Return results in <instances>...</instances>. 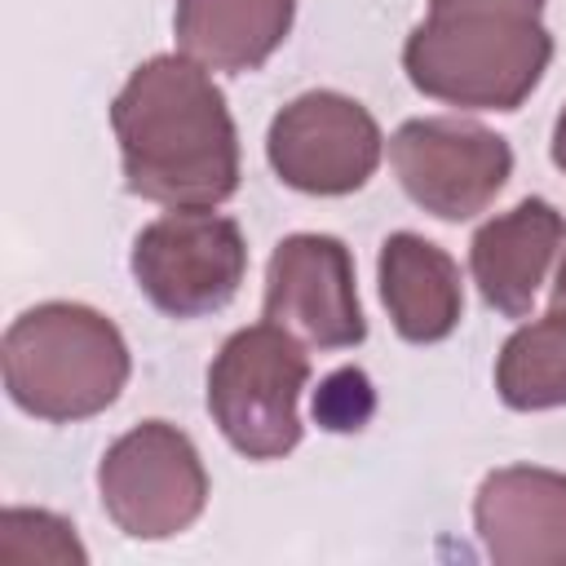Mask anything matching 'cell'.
Here are the masks:
<instances>
[{"label":"cell","instance_id":"obj_1","mask_svg":"<svg viewBox=\"0 0 566 566\" xmlns=\"http://www.w3.org/2000/svg\"><path fill=\"white\" fill-rule=\"evenodd\" d=\"M128 195L159 208H221L239 190V128L208 66L155 53L111 102Z\"/></svg>","mask_w":566,"mask_h":566},{"label":"cell","instance_id":"obj_2","mask_svg":"<svg viewBox=\"0 0 566 566\" xmlns=\"http://www.w3.org/2000/svg\"><path fill=\"white\" fill-rule=\"evenodd\" d=\"M548 0H429L402 44L416 93L455 111H517L553 62Z\"/></svg>","mask_w":566,"mask_h":566},{"label":"cell","instance_id":"obj_3","mask_svg":"<svg viewBox=\"0 0 566 566\" xmlns=\"http://www.w3.org/2000/svg\"><path fill=\"white\" fill-rule=\"evenodd\" d=\"M0 367L4 394L18 411L49 424H75L119 402L133 354L102 310L80 301H40L4 327Z\"/></svg>","mask_w":566,"mask_h":566},{"label":"cell","instance_id":"obj_4","mask_svg":"<svg viewBox=\"0 0 566 566\" xmlns=\"http://www.w3.org/2000/svg\"><path fill=\"white\" fill-rule=\"evenodd\" d=\"M310 354L287 327L261 318L221 340L208 367V416L248 460H283L301 447V394Z\"/></svg>","mask_w":566,"mask_h":566},{"label":"cell","instance_id":"obj_5","mask_svg":"<svg viewBox=\"0 0 566 566\" xmlns=\"http://www.w3.org/2000/svg\"><path fill=\"white\" fill-rule=\"evenodd\" d=\"M137 292L168 318H208L239 296L248 239L212 208H168L137 230L128 256Z\"/></svg>","mask_w":566,"mask_h":566},{"label":"cell","instance_id":"obj_6","mask_svg":"<svg viewBox=\"0 0 566 566\" xmlns=\"http://www.w3.org/2000/svg\"><path fill=\"white\" fill-rule=\"evenodd\" d=\"M97 495L128 539H172L208 509V469L186 429L142 420L119 433L97 464Z\"/></svg>","mask_w":566,"mask_h":566},{"label":"cell","instance_id":"obj_7","mask_svg":"<svg viewBox=\"0 0 566 566\" xmlns=\"http://www.w3.org/2000/svg\"><path fill=\"white\" fill-rule=\"evenodd\" d=\"M389 164L402 195L438 221H473L513 177V146L460 115L402 119L389 137Z\"/></svg>","mask_w":566,"mask_h":566},{"label":"cell","instance_id":"obj_8","mask_svg":"<svg viewBox=\"0 0 566 566\" xmlns=\"http://www.w3.org/2000/svg\"><path fill=\"white\" fill-rule=\"evenodd\" d=\"M385 155L376 115L336 88H310L279 106L265 133V159L274 177L314 199H340L363 190Z\"/></svg>","mask_w":566,"mask_h":566},{"label":"cell","instance_id":"obj_9","mask_svg":"<svg viewBox=\"0 0 566 566\" xmlns=\"http://www.w3.org/2000/svg\"><path fill=\"white\" fill-rule=\"evenodd\" d=\"M261 318L287 327L310 349L363 345L367 318L354 279V252L336 234H318V230L279 239L265 261Z\"/></svg>","mask_w":566,"mask_h":566},{"label":"cell","instance_id":"obj_10","mask_svg":"<svg viewBox=\"0 0 566 566\" xmlns=\"http://www.w3.org/2000/svg\"><path fill=\"white\" fill-rule=\"evenodd\" d=\"M473 531L495 566H566V473L491 469L473 495Z\"/></svg>","mask_w":566,"mask_h":566},{"label":"cell","instance_id":"obj_11","mask_svg":"<svg viewBox=\"0 0 566 566\" xmlns=\"http://www.w3.org/2000/svg\"><path fill=\"white\" fill-rule=\"evenodd\" d=\"M562 248L566 217L539 195H526L509 212L482 221L469 239V274L482 305L504 318H526Z\"/></svg>","mask_w":566,"mask_h":566},{"label":"cell","instance_id":"obj_12","mask_svg":"<svg viewBox=\"0 0 566 566\" xmlns=\"http://www.w3.org/2000/svg\"><path fill=\"white\" fill-rule=\"evenodd\" d=\"M376 283L389 323L407 345H438L464 318V283L455 256L416 230H394L380 243Z\"/></svg>","mask_w":566,"mask_h":566},{"label":"cell","instance_id":"obj_13","mask_svg":"<svg viewBox=\"0 0 566 566\" xmlns=\"http://www.w3.org/2000/svg\"><path fill=\"white\" fill-rule=\"evenodd\" d=\"M296 22V0H177V53L208 71L243 75L274 57Z\"/></svg>","mask_w":566,"mask_h":566},{"label":"cell","instance_id":"obj_14","mask_svg":"<svg viewBox=\"0 0 566 566\" xmlns=\"http://www.w3.org/2000/svg\"><path fill=\"white\" fill-rule=\"evenodd\" d=\"M495 394L509 411L566 407V305L522 323L495 358Z\"/></svg>","mask_w":566,"mask_h":566},{"label":"cell","instance_id":"obj_15","mask_svg":"<svg viewBox=\"0 0 566 566\" xmlns=\"http://www.w3.org/2000/svg\"><path fill=\"white\" fill-rule=\"evenodd\" d=\"M0 562L84 566L88 553L66 517H57L49 509H4L0 513Z\"/></svg>","mask_w":566,"mask_h":566},{"label":"cell","instance_id":"obj_16","mask_svg":"<svg viewBox=\"0 0 566 566\" xmlns=\"http://www.w3.org/2000/svg\"><path fill=\"white\" fill-rule=\"evenodd\" d=\"M371 407H376V394H371V380L358 367H345V371L327 376L323 389L314 394V420L332 433H358L367 424Z\"/></svg>","mask_w":566,"mask_h":566},{"label":"cell","instance_id":"obj_17","mask_svg":"<svg viewBox=\"0 0 566 566\" xmlns=\"http://www.w3.org/2000/svg\"><path fill=\"white\" fill-rule=\"evenodd\" d=\"M548 150H553V164L566 172V106L557 111V124H553V142H548Z\"/></svg>","mask_w":566,"mask_h":566},{"label":"cell","instance_id":"obj_18","mask_svg":"<svg viewBox=\"0 0 566 566\" xmlns=\"http://www.w3.org/2000/svg\"><path fill=\"white\" fill-rule=\"evenodd\" d=\"M553 305H566V248H562V261H557V279H553Z\"/></svg>","mask_w":566,"mask_h":566}]
</instances>
